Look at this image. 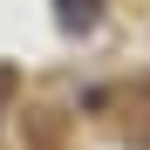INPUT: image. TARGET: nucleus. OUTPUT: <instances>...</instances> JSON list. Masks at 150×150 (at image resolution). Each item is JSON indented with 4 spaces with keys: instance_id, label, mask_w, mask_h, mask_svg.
<instances>
[{
    "instance_id": "obj_1",
    "label": "nucleus",
    "mask_w": 150,
    "mask_h": 150,
    "mask_svg": "<svg viewBox=\"0 0 150 150\" xmlns=\"http://www.w3.org/2000/svg\"><path fill=\"white\" fill-rule=\"evenodd\" d=\"M103 116H130V123H123V143H130V150H150V75L109 89V109Z\"/></svg>"
},
{
    "instance_id": "obj_2",
    "label": "nucleus",
    "mask_w": 150,
    "mask_h": 150,
    "mask_svg": "<svg viewBox=\"0 0 150 150\" xmlns=\"http://www.w3.org/2000/svg\"><path fill=\"white\" fill-rule=\"evenodd\" d=\"M103 21V0H55V28L62 34H89Z\"/></svg>"
}]
</instances>
